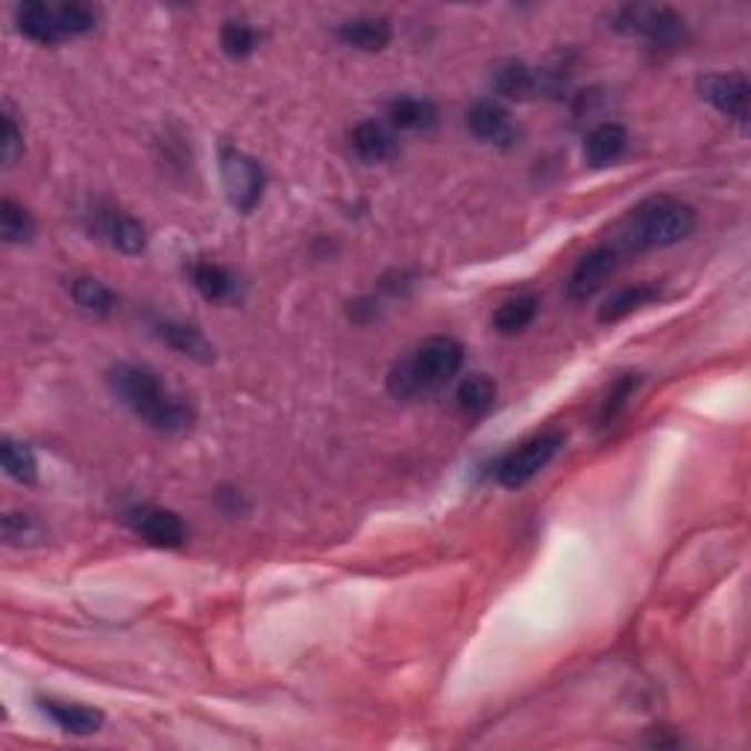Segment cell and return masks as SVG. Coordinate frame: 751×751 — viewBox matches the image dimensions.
Returning <instances> with one entry per match:
<instances>
[{"label": "cell", "mask_w": 751, "mask_h": 751, "mask_svg": "<svg viewBox=\"0 0 751 751\" xmlns=\"http://www.w3.org/2000/svg\"><path fill=\"white\" fill-rule=\"evenodd\" d=\"M640 384V376L638 373H625L620 376L617 382H613L611 393L604 397L602 402V411H599V425H608L613 420V417L620 414L622 409H625V402L634 397V391H638Z\"/></svg>", "instance_id": "f1b7e54d"}, {"label": "cell", "mask_w": 751, "mask_h": 751, "mask_svg": "<svg viewBox=\"0 0 751 751\" xmlns=\"http://www.w3.org/2000/svg\"><path fill=\"white\" fill-rule=\"evenodd\" d=\"M343 44H350L356 50H364V53H379L391 44V24L388 18L379 16H361L352 18L347 24H341L338 30Z\"/></svg>", "instance_id": "2e32d148"}, {"label": "cell", "mask_w": 751, "mask_h": 751, "mask_svg": "<svg viewBox=\"0 0 751 751\" xmlns=\"http://www.w3.org/2000/svg\"><path fill=\"white\" fill-rule=\"evenodd\" d=\"M91 229L98 232L100 238H107L114 250H121L127 256L141 253L148 247V232L141 227L132 214L121 212V209H103L98 206L91 212Z\"/></svg>", "instance_id": "30bf717a"}, {"label": "cell", "mask_w": 751, "mask_h": 751, "mask_svg": "<svg viewBox=\"0 0 751 751\" xmlns=\"http://www.w3.org/2000/svg\"><path fill=\"white\" fill-rule=\"evenodd\" d=\"M256 44H259V36H256L253 27L244 24V21H227V24L221 27V48L227 57L247 59L256 50Z\"/></svg>", "instance_id": "83f0119b"}, {"label": "cell", "mask_w": 751, "mask_h": 751, "mask_svg": "<svg viewBox=\"0 0 751 751\" xmlns=\"http://www.w3.org/2000/svg\"><path fill=\"white\" fill-rule=\"evenodd\" d=\"M629 148V132L622 123H599L597 130H590V136L584 139V159H588L590 168H608L620 159Z\"/></svg>", "instance_id": "9a60e30c"}, {"label": "cell", "mask_w": 751, "mask_h": 751, "mask_svg": "<svg viewBox=\"0 0 751 751\" xmlns=\"http://www.w3.org/2000/svg\"><path fill=\"white\" fill-rule=\"evenodd\" d=\"M57 12L68 39L91 33L98 27V9L89 7V3H57Z\"/></svg>", "instance_id": "4316f807"}, {"label": "cell", "mask_w": 751, "mask_h": 751, "mask_svg": "<svg viewBox=\"0 0 751 751\" xmlns=\"http://www.w3.org/2000/svg\"><path fill=\"white\" fill-rule=\"evenodd\" d=\"M464 364V347L450 336L425 338L411 356L397 361L388 373V391L397 400H414L420 393L441 388Z\"/></svg>", "instance_id": "7a4b0ae2"}, {"label": "cell", "mask_w": 751, "mask_h": 751, "mask_svg": "<svg viewBox=\"0 0 751 751\" xmlns=\"http://www.w3.org/2000/svg\"><path fill=\"white\" fill-rule=\"evenodd\" d=\"M695 229V212L687 203L670 197L649 200L620 223V247L645 250V247H672L684 241Z\"/></svg>", "instance_id": "3957f363"}, {"label": "cell", "mask_w": 751, "mask_h": 751, "mask_svg": "<svg viewBox=\"0 0 751 751\" xmlns=\"http://www.w3.org/2000/svg\"><path fill=\"white\" fill-rule=\"evenodd\" d=\"M41 538V525L36 523V517L30 514H12L3 517V540L9 547H24V543H33Z\"/></svg>", "instance_id": "f546056e"}, {"label": "cell", "mask_w": 751, "mask_h": 751, "mask_svg": "<svg viewBox=\"0 0 751 751\" xmlns=\"http://www.w3.org/2000/svg\"><path fill=\"white\" fill-rule=\"evenodd\" d=\"M109 388L141 423H148L156 432L180 434L194 423L191 405L177 397L156 370L141 364H114L109 370Z\"/></svg>", "instance_id": "6da1fadb"}, {"label": "cell", "mask_w": 751, "mask_h": 751, "mask_svg": "<svg viewBox=\"0 0 751 751\" xmlns=\"http://www.w3.org/2000/svg\"><path fill=\"white\" fill-rule=\"evenodd\" d=\"M350 148L356 150L361 162H384V159H391L397 153V141L388 130H384L382 123L376 121H364L359 123L356 130L350 132Z\"/></svg>", "instance_id": "d6986e66"}, {"label": "cell", "mask_w": 751, "mask_h": 751, "mask_svg": "<svg viewBox=\"0 0 751 751\" xmlns=\"http://www.w3.org/2000/svg\"><path fill=\"white\" fill-rule=\"evenodd\" d=\"M661 297V288L658 286H629L613 291L608 300L599 306V323H617V320L629 318L631 311L643 309L649 302H654Z\"/></svg>", "instance_id": "ffe728a7"}, {"label": "cell", "mask_w": 751, "mask_h": 751, "mask_svg": "<svg viewBox=\"0 0 751 751\" xmlns=\"http://www.w3.org/2000/svg\"><path fill=\"white\" fill-rule=\"evenodd\" d=\"M467 127L484 144L511 148L517 139V127L511 123V114L497 100H479V103H473V109L467 112Z\"/></svg>", "instance_id": "8fae6325"}, {"label": "cell", "mask_w": 751, "mask_h": 751, "mask_svg": "<svg viewBox=\"0 0 751 751\" xmlns=\"http://www.w3.org/2000/svg\"><path fill=\"white\" fill-rule=\"evenodd\" d=\"M702 98L719 112L734 118L737 123L749 121V80L743 74H704L699 80Z\"/></svg>", "instance_id": "9c48e42d"}, {"label": "cell", "mask_w": 751, "mask_h": 751, "mask_svg": "<svg viewBox=\"0 0 751 751\" xmlns=\"http://www.w3.org/2000/svg\"><path fill=\"white\" fill-rule=\"evenodd\" d=\"M540 300L534 294H520L505 300L493 314V329H497L499 336H517V332H523L529 327L534 314H538Z\"/></svg>", "instance_id": "603a6c76"}, {"label": "cell", "mask_w": 751, "mask_h": 751, "mask_svg": "<svg viewBox=\"0 0 751 751\" xmlns=\"http://www.w3.org/2000/svg\"><path fill=\"white\" fill-rule=\"evenodd\" d=\"M458 409L470 417H482L493 409V400H497V384L493 379L484 373H470L464 382L458 384L455 391Z\"/></svg>", "instance_id": "44dd1931"}, {"label": "cell", "mask_w": 751, "mask_h": 751, "mask_svg": "<svg viewBox=\"0 0 751 751\" xmlns=\"http://www.w3.org/2000/svg\"><path fill=\"white\" fill-rule=\"evenodd\" d=\"M388 121H391V127H397V130L423 132L434 127V121H438V109H434L432 100L405 94V98L391 100V107H388Z\"/></svg>", "instance_id": "ac0fdd59"}, {"label": "cell", "mask_w": 751, "mask_h": 751, "mask_svg": "<svg viewBox=\"0 0 751 751\" xmlns=\"http://www.w3.org/2000/svg\"><path fill=\"white\" fill-rule=\"evenodd\" d=\"M0 461H3V470H7L9 479H16L21 484H33L39 479V464H36V455L30 447L16 441H3L0 447Z\"/></svg>", "instance_id": "d4e9b609"}, {"label": "cell", "mask_w": 751, "mask_h": 751, "mask_svg": "<svg viewBox=\"0 0 751 751\" xmlns=\"http://www.w3.org/2000/svg\"><path fill=\"white\" fill-rule=\"evenodd\" d=\"M71 297H74V302L82 311L98 314V318H103V314H109V311L114 309V294L100 282V279L91 277L74 279V282H71Z\"/></svg>", "instance_id": "cb8c5ba5"}, {"label": "cell", "mask_w": 751, "mask_h": 751, "mask_svg": "<svg viewBox=\"0 0 751 751\" xmlns=\"http://www.w3.org/2000/svg\"><path fill=\"white\" fill-rule=\"evenodd\" d=\"M123 523L130 525L139 538H144L150 547L159 549H180L188 540V529L177 511L159 505H136L123 511Z\"/></svg>", "instance_id": "52a82bcc"}, {"label": "cell", "mask_w": 751, "mask_h": 751, "mask_svg": "<svg viewBox=\"0 0 751 751\" xmlns=\"http://www.w3.org/2000/svg\"><path fill=\"white\" fill-rule=\"evenodd\" d=\"M613 30L652 41L658 48H678L687 41L684 18L667 7H622L613 12Z\"/></svg>", "instance_id": "277c9868"}, {"label": "cell", "mask_w": 751, "mask_h": 751, "mask_svg": "<svg viewBox=\"0 0 751 751\" xmlns=\"http://www.w3.org/2000/svg\"><path fill=\"white\" fill-rule=\"evenodd\" d=\"M188 277H191V286H194L209 302L229 300L232 291H236V279H232V273L223 270L221 264L194 262L191 270H188Z\"/></svg>", "instance_id": "7402d4cb"}, {"label": "cell", "mask_w": 751, "mask_h": 751, "mask_svg": "<svg viewBox=\"0 0 751 751\" xmlns=\"http://www.w3.org/2000/svg\"><path fill=\"white\" fill-rule=\"evenodd\" d=\"M617 264H620V250L617 247H599V250L588 253L572 268L570 279H567V297L579 302L590 300L611 279Z\"/></svg>", "instance_id": "ba28073f"}, {"label": "cell", "mask_w": 751, "mask_h": 751, "mask_svg": "<svg viewBox=\"0 0 751 751\" xmlns=\"http://www.w3.org/2000/svg\"><path fill=\"white\" fill-rule=\"evenodd\" d=\"M36 232L33 218L27 214L24 206H18L16 200H3L0 203V236L7 244H24Z\"/></svg>", "instance_id": "484cf974"}, {"label": "cell", "mask_w": 751, "mask_h": 751, "mask_svg": "<svg viewBox=\"0 0 751 751\" xmlns=\"http://www.w3.org/2000/svg\"><path fill=\"white\" fill-rule=\"evenodd\" d=\"M493 89L508 100H529L534 94H540V91L552 89V86L547 82L543 71H534L525 62H505L493 74Z\"/></svg>", "instance_id": "4fadbf2b"}, {"label": "cell", "mask_w": 751, "mask_h": 751, "mask_svg": "<svg viewBox=\"0 0 751 751\" xmlns=\"http://www.w3.org/2000/svg\"><path fill=\"white\" fill-rule=\"evenodd\" d=\"M39 704L41 711L48 713L66 734L89 737L94 734V731H100V725H103V713L94 711V708H86V704L57 702V699H41Z\"/></svg>", "instance_id": "e0dca14e"}, {"label": "cell", "mask_w": 751, "mask_h": 751, "mask_svg": "<svg viewBox=\"0 0 751 751\" xmlns=\"http://www.w3.org/2000/svg\"><path fill=\"white\" fill-rule=\"evenodd\" d=\"M18 30L27 36L30 41H39V44H62L68 41L66 30L59 24V12L53 3H39V0H30V3H21L16 12Z\"/></svg>", "instance_id": "7c38bea8"}, {"label": "cell", "mask_w": 751, "mask_h": 751, "mask_svg": "<svg viewBox=\"0 0 751 751\" xmlns=\"http://www.w3.org/2000/svg\"><path fill=\"white\" fill-rule=\"evenodd\" d=\"M561 432H543L523 441L520 447H514V450L499 461V484H505V488H523V484H529L555 458V452L561 450Z\"/></svg>", "instance_id": "8992f818"}, {"label": "cell", "mask_w": 751, "mask_h": 751, "mask_svg": "<svg viewBox=\"0 0 751 751\" xmlns=\"http://www.w3.org/2000/svg\"><path fill=\"white\" fill-rule=\"evenodd\" d=\"M221 180L227 200L238 212H253L264 194V171L253 156L221 148Z\"/></svg>", "instance_id": "5b68a950"}, {"label": "cell", "mask_w": 751, "mask_h": 751, "mask_svg": "<svg viewBox=\"0 0 751 751\" xmlns=\"http://www.w3.org/2000/svg\"><path fill=\"white\" fill-rule=\"evenodd\" d=\"M24 150V141H21V132L16 127V114L12 107H3V141H0V156H3V164L12 168L18 162V156Z\"/></svg>", "instance_id": "4dcf8cb0"}, {"label": "cell", "mask_w": 751, "mask_h": 751, "mask_svg": "<svg viewBox=\"0 0 751 751\" xmlns=\"http://www.w3.org/2000/svg\"><path fill=\"white\" fill-rule=\"evenodd\" d=\"M156 336L162 338L171 350H177L186 359H194L200 364H209L214 361V347L212 341L200 332L191 323H180V320H159L156 323Z\"/></svg>", "instance_id": "5bb4252c"}]
</instances>
